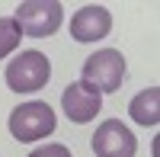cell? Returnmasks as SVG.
<instances>
[{"label": "cell", "instance_id": "cell-1", "mask_svg": "<svg viewBox=\"0 0 160 157\" xmlns=\"http://www.w3.org/2000/svg\"><path fill=\"white\" fill-rule=\"evenodd\" d=\"M125 71H128V64H125V58H122V51L102 48V51H96V55H90V58L83 61L80 77H83L87 87H93V90L102 96V93H115V90L122 87Z\"/></svg>", "mask_w": 160, "mask_h": 157}, {"label": "cell", "instance_id": "cell-2", "mask_svg": "<svg viewBox=\"0 0 160 157\" xmlns=\"http://www.w3.org/2000/svg\"><path fill=\"white\" fill-rule=\"evenodd\" d=\"M7 87L13 93H35V90H42L51 77V61L42 55V51H19L16 58L7 64Z\"/></svg>", "mask_w": 160, "mask_h": 157}, {"label": "cell", "instance_id": "cell-3", "mask_svg": "<svg viewBox=\"0 0 160 157\" xmlns=\"http://www.w3.org/2000/svg\"><path fill=\"white\" fill-rule=\"evenodd\" d=\"M7 125H10V135L16 141H38V138L55 132L58 119H55V109L48 103L32 99V103H22V106L13 109Z\"/></svg>", "mask_w": 160, "mask_h": 157}, {"label": "cell", "instance_id": "cell-4", "mask_svg": "<svg viewBox=\"0 0 160 157\" xmlns=\"http://www.w3.org/2000/svg\"><path fill=\"white\" fill-rule=\"evenodd\" d=\"M16 26L22 29V35H32V38H48L61 29V19H64V7L58 0H22L16 7Z\"/></svg>", "mask_w": 160, "mask_h": 157}, {"label": "cell", "instance_id": "cell-5", "mask_svg": "<svg viewBox=\"0 0 160 157\" xmlns=\"http://www.w3.org/2000/svg\"><path fill=\"white\" fill-rule=\"evenodd\" d=\"M90 148L96 157H135L138 138L131 135V128L122 119H106L96 125V132L90 138Z\"/></svg>", "mask_w": 160, "mask_h": 157}, {"label": "cell", "instance_id": "cell-6", "mask_svg": "<svg viewBox=\"0 0 160 157\" xmlns=\"http://www.w3.org/2000/svg\"><path fill=\"white\" fill-rule=\"evenodd\" d=\"M61 109H64V115H68L71 122L87 125V122L96 119V112L102 109V96H99L93 87H87L83 80H80V84L64 87V93H61Z\"/></svg>", "mask_w": 160, "mask_h": 157}, {"label": "cell", "instance_id": "cell-7", "mask_svg": "<svg viewBox=\"0 0 160 157\" xmlns=\"http://www.w3.org/2000/svg\"><path fill=\"white\" fill-rule=\"evenodd\" d=\"M109 32H112V13L106 7L87 3L71 16V35L77 42H96V38H106Z\"/></svg>", "mask_w": 160, "mask_h": 157}, {"label": "cell", "instance_id": "cell-8", "mask_svg": "<svg viewBox=\"0 0 160 157\" xmlns=\"http://www.w3.org/2000/svg\"><path fill=\"white\" fill-rule=\"evenodd\" d=\"M128 115L138 125H157L160 122V87H148L128 103Z\"/></svg>", "mask_w": 160, "mask_h": 157}, {"label": "cell", "instance_id": "cell-9", "mask_svg": "<svg viewBox=\"0 0 160 157\" xmlns=\"http://www.w3.org/2000/svg\"><path fill=\"white\" fill-rule=\"evenodd\" d=\"M19 38H22V29L16 26L13 16H0V58L13 55L19 48Z\"/></svg>", "mask_w": 160, "mask_h": 157}, {"label": "cell", "instance_id": "cell-10", "mask_svg": "<svg viewBox=\"0 0 160 157\" xmlns=\"http://www.w3.org/2000/svg\"><path fill=\"white\" fill-rule=\"evenodd\" d=\"M29 157H74L64 144H42V148H35Z\"/></svg>", "mask_w": 160, "mask_h": 157}]
</instances>
